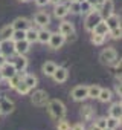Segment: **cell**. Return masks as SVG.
Returning <instances> with one entry per match:
<instances>
[{
    "label": "cell",
    "instance_id": "35",
    "mask_svg": "<svg viewBox=\"0 0 122 130\" xmlns=\"http://www.w3.org/2000/svg\"><path fill=\"white\" fill-rule=\"evenodd\" d=\"M20 81H22V77H20V75H18V72H17L14 77H11V78L8 80V84H9V87H11V89H15V86H17Z\"/></svg>",
    "mask_w": 122,
    "mask_h": 130
},
{
    "label": "cell",
    "instance_id": "7",
    "mask_svg": "<svg viewBox=\"0 0 122 130\" xmlns=\"http://www.w3.org/2000/svg\"><path fill=\"white\" fill-rule=\"evenodd\" d=\"M87 89H89V86H76V87H73L72 89V92H70V96L75 100V101H83V100H86L87 98Z\"/></svg>",
    "mask_w": 122,
    "mask_h": 130
},
{
    "label": "cell",
    "instance_id": "30",
    "mask_svg": "<svg viewBox=\"0 0 122 130\" xmlns=\"http://www.w3.org/2000/svg\"><path fill=\"white\" fill-rule=\"evenodd\" d=\"M105 121H107V125H105V127H108V128H113V130H116V128L120 125V119H117V118H113V116H108V118H105Z\"/></svg>",
    "mask_w": 122,
    "mask_h": 130
},
{
    "label": "cell",
    "instance_id": "28",
    "mask_svg": "<svg viewBox=\"0 0 122 130\" xmlns=\"http://www.w3.org/2000/svg\"><path fill=\"white\" fill-rule=\"evenodd\" d=\"M99 92H101V87L98 86V84H93V86H89V89H87V98H98V95H99Z\"/></svg>",
    "mask_w": 122,
    "mask_h": 130
},
{
    "label": "cell",
    "instance_id": "20",
    "mask_svg": "<svg viewBox=\"0 0 122 130\" xmlns=\"http://www.w3.org/2000/svg\"><path fill=\"white\" fill-rule=\"evenodd\" d=\"M12 34H14V28H12V25H6V26H3L2 29H0V41H2V40H11Z\"/></svg>",
    "mask_w": 122,
    "mask_h": 130
},
{
    "label": "cell",
    "instance_id": "13",
    "mask_svg": "<svg viewBox=\"0 0 122 130\" xmlns=\"http://www.w3.org/2000/svg\"><path fill=\"white\" fill-rule=\"evenodd\" d=\"M11 25H12L14 29H18V31H26V29H29V28L32 26V23H31L26 17H17Z\"/></svg>",
    "mask_w": 122,
    "mask_h": 130
},
{
    "label": "cell",
    "instance_id": "40",
    "mask_svg": "<svg viewBox=\"0 0 122 130\" xmlns=\"http://www.w3.org/2000/svg\"><path fill=\"white\" fill-rule=\"evenodd\" d=\"M6 61H8V60H6V57H5V55H2V54H0V68H2L3 64L6 63Z\"/></svg>",
    "mask_w": 122,
    "mask_h": 130
},
{
    "label": "cell",
    "instance_id": "6",
    "mask_svg": "<svg viewBox=\"0 0 122 130\" xmlns=\"http://www.w3.org/2000/svg\"><path fill=\"white\" fill-rule=\"evenodd\" d=\"M117 57V52H116V49H113V47H107V49H104L102 52H101V55H99V60H101V63L102 64H108L114 60Z\"/></svg>",
    "mask_w": 122,
    "mask_h": 130
},
{
    "label": "cell",
    "instance_id": "44",
    "mask_svg": "<svg viewBox=\"0 0 122 130\" xmlns=\"http://www.w3.org/2000/svg\"><path fill=\"white\" fill-rule=\"evenodd\" d=\"M3 81V77H2V72H0V83H2Z\"/></svg>",
    "mask_w": 122,
    "mask_h": 130
},
{
    "label": "cell",
    "instance_id": "41",
    "mask_svg": "<svg viewBox=\"0 0 122 130\" xmlns=\"http://www.w3.org/2000/svg\"><path fill=\"white\" fill-rule=\"evenodd\" d=\"M114 92H116V93H117V95L120 96V84H119V83H117V84L114 86Z\"/></svg>",
    "mask_w": 122,
    "mask_h": 130
},
{
    "label": "cell",
    "instance_id": "9",
    "mask_svg": "<svg viewBox=\"0 0 122 130\" xmlns=\"http://www.w3.org/2000/svg\"><path fill=\"white\" fill-rule=\"evenodd\" d=\"M31 49V43L26 41V40H18V41H14V54L17 55H26Z\"/></svg>",
    "mask_w": 122,
    "mask_h": 130
},
{
    "label": "cell",
    "instance_id": "42",
    "mask_svg": "<svg viewBox=\"0 0 122 130\" xmlns=\"http://www.w3.org/2000/svg\"><path fill=\"white\" fill-rule=\"evenodd\" d=\"M89 130H102V128H101V127H98V125H96V124L93 122V124H92V125L89 127Z\"/></svg>",
    "mask_w": 122,
    "mask_h": 130
},
{
    "label": "cell",
    "instance_id": "16",
    "mask_svg": "<svg viewBox=\"0 0 122 130\" xmlns=\"http://www.w3.org/2000/svg\"><path fill=\"white\" fill-rule=\"evenodd\" d=\"M69 14V8H67V3H58V5H55V8H53V15L56 17V19H64L66 15Z\"/></svg>",
    "mask_w": 122,
    "mask_h": 130
},
{
    "label": "cell",
    "instance_id": "32",
    "mask_svg": "<svg viewBox=\"0 0 122 130\" xmlns=\"http://www.w3.org/2000/svg\"><path fill=\"white\" fill-rule=\"evenodd\" d=\"M104 41H105V37L104 35H99V34L92 32V43L95 46H101V44H104Z\"/></svg>",
    "mask_w": 122,
    "mask_h": 130
},
{
    "label": "cell",
    "instance_id": "1",
    "mask_svg": "<svg viewBox=\"0 0 122 130\" xmlns=\"http://www.w3.org/2000/svg\"><path fill=\"white\" fill-rule=\"evenodd\" d=\"M46 109H47L50 118H53L55 121H59V119L66 118V106L59 100H49L47 104H46Z\"/></svg>",
    "mask_w": 122,
    "mask_h": 130
},
{
    "label": "cell",
    "instance_id": "15",
    "mask_svg": "<svg viewBox=\"0 0 122 130\" xmlns=\"http://www.w3.org/2000/svg\"><path fill=\"white\" fill-rule=\"evenodd\" d=\"M0 49H2V55L9 57L14 54V41L12 40H2L0 41Z\"/></svg>",
    "mask_w": 122,
    "mask_h": 130
},
{
    "label": "cell",
    "instance_id": "3",
    "mask_svg": "<svg viewBox=\"0 0 122 130\" xmlns=\"http://www.w3.org/2000/svg\"><path fill=\"white\" fill-rule=\"evenodd\" d=\"M31 101L37 107H46V104L49 101V95H47L46 90H35L31 96Z\"/></svg>",
    "mask_w": 122,
    "mask_h": 130
},
{
    "label": "cell",
    "instance_id": "21",
    "mask_svg": "<svg viewBox=\"0 0 122 130\" xmlns=\"http://www.w3.org/2000/svg\"><path fill=\"white\" fill-rule=\"evenodd\" d=\"M50 34H52L50 31H47L46 28H41L40 31H37V41L46 44V43L49 41V38H50Z\"/></svg>",
    "mask_w": 122,
    "mask_h": 130
},
{
    "label": "cell",
    "instance_id": "46",
    "mask_svg": "<svg viewBox=\"0 0 122 130\" xmlns=\"http://www.w3.org/2000/svg\"><path fill=\"white\" fill-rule=\"evenodd\" d=\"M20 2H29V0H20Z\"/></svg>",
    "mask_w": 122,
    "mask_h": 130
},
{
    "label": "cell",
    "instance_id": "4",
    "mask_svg": "<svg viewBox=\"0 0 122 130\" xmlns=\"http://www.w3.org/2000/svg\"><path fill=\"white\" fill-rule=\"evenodd\" d=\"M99 14H101V17H102V20L104 19H107V17H110L111 14H114L113 11H114V3H113V0H102V3H101V6H99Z\"/></svg>",
    "mask_w": 122,
    "mask_h": 130
},
{
    "label": "cell",
    "instance_id": "27",
    "mask_svg": "<svg viewBox=\"0 0 122 130\" xmlns=\"http://www.w3.org/2000/svg\"><path fill=\"white\" fill-rule=\"evenodd\" d=\"M25 40H26V41H29L31 44L37 41V31H35L32 26H31L29 29H26V34H25Z\"/></svg>",
    "mask_w": 122,
    "mask_h": 130
},
{
    "label": "cell",
    "instance_id": "34",
    "mask_svg": "<svg viewBox=\"0 0 122 130\" xmlns=\"http://www.w3.org/2000/svg\"><path fill=\"white\" fill-rule=\"evenodd\" d=\"M108 35H110L111 38H114V40H119L120 35H122V29H120V26H116V28L110 29V31H108Z\"/></svg>",
    "mask_w": 122,
    "mask_h": 130
},
{
    "label": "cell",
    "instance_id": "17",
    "mask_svg": "<svg viewBox=\"0 0 122 130\" xmlns=\"http://www.w3.org/2000/svg\"><path fill=\"white\" fill-rule=\"evenodd\" d=\"M79 115H81V118L84 121H92L93 116H95V109L92 106H89V104L87 106H83L81 110H79Z\"/></svg>",
    "mask_w": 122,
    "mask_h": 130
},
{
    "label": "cell",
    "instance_id": "19",
    "mask_svg": "<svg viewBox=\"0 0 122 130\" xmlns=\"http://www.w3.org/2000/svg\"><path fill=\"white\" fill-rule=\"evenodd\" d=\"M108 116H113V118L120 119V116H122V106H120V101L111 104V107H110V110H108Z\"/></svg>",
    "mask_w": 122,
    "mask_h": 130
},
{
    "label": "cell",
    "instance_id": "11",
    "mask_svg": "<svg viewBox=\"0 0 122 130\" xmlns=\"http://www.w3.org/2000/svg\"><path fill=\"white\" fill-rule=\"evenodd\" d=\"M50 77L53 78V81H55V83H64V81L67 80V77H69V71H67L66 68L56 66L55 72H53V74H52Z\"/></svg>",
    "mask_w": 122,
    "mask_h": 130
},
{
    "label": "cell",
    "instance_id": "12",
    "mask_svg": "<svg viewBox=\"0 0 122 130\" xmlns=\"http://www.w3.org/2000/svg\"><path fill=\"white\" fill-rule=\"evenodd\" d=\"M34 23L35 25H38L40 28H46L49 23H50V15L47 14V12H37L35 15H34Z\"/></svg>",
    "mask_w": 122,
    "mask_h": 130
},
{
    "label": "cell",
    "instance_id": "45",
    "mask_svg": "<svg viewBox=\"0 0 122 130\" xmlns=\"http://www.w3.org/2000/svg\"><path fill=\"white\" fill-rule=\"evenodd\" d=\"M102 130H113V128H108V127H104Z\"/></svg>",
    "mask_w": 122,
    "mask_h": 130
},
{
    "label": "cell",
    "instance_id": "24",
    "mask_svg": "<svg viewBox=\"0 0 122 130\" xmlns=\"http://www.w3.org/2000/svg\"><path fill=\"white\" fill-rule=\"evenodd\" d=\"M22 80L26 83V86H28L29 89H34V87L38 84V78H37L35 75H32V74H26V75H23Z\"/></svg>",
    "mask_w": 122,
    "mask_h": 130
},
{
    "label": "cell",
    "instance_id": "8",
    "mask_svg": "<svg viewBox=\"0 0 122 130\" xmlns=\"http://www.w3.org/2000/svg\"><path fill=\"white\" fill-rule=\"evenodd\" d=\"M58 32L67 38V37H70V35H73V34H75V26H73V23H72V22L64 20V22H61V23H59Z\"/></svg>",
    "mask_w": 122,
    "mask_h": 130
},
{
    "label": "cell",
    "instance_id": "36",
    "mask_svg": "<svg viewBox=\"0 0 122 130\" xmlns=\"http://www.w3.org/2000/svg\"><path fill=\"white\" fill-rule=\"evenodd\" d=\"M56 130H70V124L63 118V119H59L58 124H56Z\"/></svg>",
    "mask_w": 122,
    "mask_h": 130
},
{
    "label": "cell",
    "instance_id": "18",
    "mask_svg": "<svg viewBox=\"0 0 122 130\" xmlns=\"http://www.w3.org/2000/svg\"><path fill=\"white\" fill-rule=\"evenodd\" d=\"M14 66H15L17 72H25V69L28 68V58L25 55H18L14 61Z\"/></svg>",
    "mask_w": 122,
    "mask_h": 130
},
{
    "label": "cell",
    "instance_id": "5",
    "mask_svg": "<svg viewBox=\"0 0 122 130\" xmlns=\"http://www.w3.org/2000/svg\"><path fill=\"white\" fill-rule=\"evenodd\" d=\"M64 41H66V37L64 35H61L59 32H52L47 44L50 46V49H59L61 46L64 44Z\"/></svg>",
    "mask_w": 122,
    "mask_h": 130
},
{
    "label": "cell",
    "instance_id": "10",
    "mask_svg": "<svg viewBox=\"0 0 122 130\" xmlns=\"http://www.w3.org/2000/svg\"><path fill=\"white\" fill-rule=\"evenodd\" d=\"M0 72H2V77H3V80H9L11 77H14L15 74H17V69H15V66H14V63H9V61H6L2 68H0Z\"/></svg>",
    "mask_w": 122,
    "mask_h": 130
},
{
    "label": "cell",
    "instance_id": "31",
    "mask_svg": "<svg viewBox=\"0 0 122 130\" xmlns=\"http://www.w3.org/2000/svg\"><path fill=\"white\" fill-rule=\"evenodd\" d=\"M69 12L70 14H79V2L78 0H70V3H67Z\"/></svg>",
    "mask_w": 122,
    "mask_h": 130
},
{
    "label": "cell",
    "instance_id": "39",
    "mask_svg": "<svg viewBox=\"0 0 122 130\" xmlns=\"http://www.w3.org/2000/svg\"><path fill=\"white\" fill-rule=\"evenodd\" d=\"M35 3H37V6H46V5H49V0H35Z\"/></svg>",
    "mask_w": 122,
    "mask_h": 130
},
{
    "label": "cell",
    "instance_id": "33",
    "mask_svg": "<svg viewBox=\"0 0 122 130\" xmlns=\"http://www.w3.org/2000/svg\"><path fill=\"white\" fill-rule=\"evenodd\" d=\"M15 90H17L20 95H26V93H29V90H31V89H29V87L26 86V83L22 80V81H20V83L15 86Z\"/></svg>",
    "mask_w": 122,
    "mask_h": 130
},
{
    "label": "cell",
    "instance_id": "14",
    "mask_svg": "<svg viewBox=\"0 0 122 130\" xmlns=\"http://www.w3.org/2000/svg\"><path fill=\"white\" fill-rule=\"evenodd\" d=\"M14 109H15V106H14V103H12L9 98H2V96H0V110H2L3 115L12 113Z\"/></svg>",
    "mask_w": 122,
    "mask_h": 130
},
{
    "label": "cell",
    "instance_id": "43",
    "mask_svg": "<svg viewBox=\"0 0 122 130\" xmlns=\"http://www.w3.org/2000/svg\"><path fill=\"white\" fill-rule=\"evenodd\" d=\"M61 2H63V0H49V3H52V5H58Z\"/></svg>",
    "mask_w": 122,
    "mask_h": 130
},
{
    "label": "cell",
    "instance_id": "38",
    "mask_svg": "<svg viewBox=\"0 0 122 130\" xmlns=\"http://www.w3.org/2000/svg\"><path fill=\"white\" fill-rule=\"evenodd\" d=\"M95 124H96L98 127H101V128H104V127L107 125V121H105V118H99V119H98V121H96Z\"/></svg>",
    "mask_w": 122,
    "mask_h": 130
},
{
    "label": "cell",
    "instance_id": "22",
    "mask_svg": "<svg viewBox=\"0 0 122 130\" xmlns=\"http://www.w3.org/2000/svg\"><path fill=\"white\" fill-rule=\"evenodd\" d=\"M104 22H105V25H107L108 29H113V28H116V26H120V19H119L116 14H111L110 17L104 19Z\"/></svg>",
    "mask_w": 122,
    "mask_h": 130
},
{
    "label": "cell",
    "instance_id": "2",
    "mask_svg": "<svg viewBox=\"0 0 122 130\" xmlns=\"http://www.w3.org/2000/svg\"><path fill=\"white\" fill-rule=\"evenodd\" d=\"M101 20H102V17H101V14H99L98 9H93L92 12H89L87 17H86V22H84V28H86V31L92 32L93 28H95Z\"/></svg>",
    "mask_w": 122,
    "mask_h": 130
},
{
    "label": "cell",
    "instance_id": "47",
    "mask_svg": "<svg viewBox=\"0 0 122 130\" xmlns=\"http://www.w3.org/2000/svg\"><path fill=\"white\" fill-rule=\"evenodd\" d=\"M0 115H2V110H0Z\"/></svg>",
    "mask_w": 122,
    "mask_h": 130
},
{
    "label": "cell",
    "instance_id": "29",
    "mask_svg": "<svg viewBox=\"0 0 122 130\" xmlns=\"http://www.w3.org/2000/svg\"><path fill=\"white\" fill-rule=\"evenodd\" d=\"M93 11V6L87 2V0H83V2H79V14H89Z\"/></svg>",
    "mask_w": 122,
    "mask_h": 130
},
{
    "label": "cell",
    "instance_id": "23",
    "mask_svg": "<svg viewBox=\"0 0 122 130\" xmlns=\"http://www.w3.org/2000/svg\"><path fill=\"white\" fill-rule=\"evenodd\" d=\"M108 28H107V25H105V22L104 20H101L95 28H93V31L92 32H95V34H99V35H104V37H107L108 35Z\"/></svg>",
    "mask_w": 122,
    "mask_h": 130
},
{
    "label": "cell",
    "instance_id": "37",
    "mask_svg": "<svg viewBox=\"0 0 122 130\" xmlns=\"http://www.w3.org/2000/svg\"><path fill=\"white\" fill-rule=\"evenodd\" d=\"M70 130H86V127H84L83 122H76V124H73V125L70 127Z\"/></svg>",
    "mask_w": 122,
    "mask_h": 130
},
{
    "label": "cell",
    "instance_id": "48",
    "mask_svg": "<svg viewBox=\"0 0 122 130\" xmlns=\"http://www.w3.org/2000/svg\"><path fill=\"white\" fill-rule=\"evenodd\" d=\"M0 54H2V49H0Z\"/></svg>",
    "mask_w": 122,
    "mask_h": 130
},
{
    "label": "cell",
    "instance_id": "25",
    "mask_svg": "<svg viewBox=\"0 0 122 130\" xmlns=\"http://www.w3.org/2000/svg\"><path fill=\"white\" fill-rule=\"evenodd\" d=\"M111 98H113V92L110 89H102L101 87V92L98 95V100L101 103H108V101H111Z\"/></svg>",
    "mask_w": 122,
    "mask_h": 130
},
{
    "label": "cell",
    "instance_id": "26",
    "mask_svg": "<svg viewBox=\"0 0 122 130\" xmlns=\"http://www.w3.org/2000/svg\"><path fill=\"white\" fill-rule=\"evenodd\" d=\"M55 69H56V64H55L53 61H46V63L43 64V68H41L43 74L47 75V77H50V75L55 72Z\"/></svg>",
    "mask_w": 122,
    "mask_h": 130
}]
</instances>
